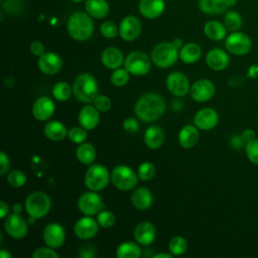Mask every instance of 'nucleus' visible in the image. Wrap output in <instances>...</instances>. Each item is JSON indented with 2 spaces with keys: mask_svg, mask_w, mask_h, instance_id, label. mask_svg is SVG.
Listing matches in <instances>:
<instances>
[{
  "mask_svg": "<svg viewBox=\"0 0 258 258\" xmlns=\"http://www.w3.org/2000/svg\"><path fill=\"white\" fill-rule=\"evenodd\" d=\"M166 103L162 96L156 93H146L142 95L134 106L137 118L145 123H150L159 119L165 112Z\"/></svg>",
  "mask_w": 258,
  "mask_h": 258,
  "instance_id": "1",
  "label": "nucleus"
},
{
  "mask_svg": "<svg viewBox=\"0 0 258 258\" xmlns=\"http://www.w3.org/2000/svg\"><path fill=\"white\" fill-rule=\"evenodd\" d=\"M67 29L72 38L85 41L94 33V21L87 12L76 11L68 19Z\"/></svg>",
  "mask_w": 258,
  "mask_h": 258,
  "instance_id": "2",
  "label": "nucleus"
},
{
  "mask_svg": "<svg viewBox=\"0 0 258 258\" xmlns=\"http://www.w3.org/2000/svg\"><path fill=\"white\" fill-rule=\"evenodd\" d=\"M74 96L83 103H93L99 95L98 83L94 76L89 73L79 75L73 85Z\"/></svg>",
  "mask_w": 258,
  "mask_h": 258,
  "instance_id": "3",
  "label": "nucleus"
},
{
  "mask_svg": "<svg viewBox=\"0 0 258 258\" xmlns=\"http://www.w3.org/2000/svg\"><path fill=\"white\" fill-rule=\"evenodd\" d=\"M177 57H179V51L172 42H160L156 44L151 51V59L153 63L161 69L173 66L176 62Z\"/></svg>",
  "mask_w": 258,
  "mask_h": 258,
  "instance_id": "4",
  "label": "nucleus"
},
{
  "mask_svg": "<svg viewBox=\"0 0 258 258\" xmlns=\"http://www.w3.org/2000/svg\"><path fill=\"white\" fill-rule=\"evenodd\" d=\"M51 201L44 191H33L25 200V210L31 218L39 219L44 217L50 210Z\"/></svg>",
  "mask_w": 258,
  "mask_h": 258,
  "instance_id": "5",
  "label": "nucleus"
},
{
  "mask_svg": "<svg viewBox=\"0 0 258 258\" xmlns=\"http://www.w3.org/2000/svg\"><path fill=\"white\" fill-rule=\"evenodd\" d=\"M111 179L108 168L102 164L93 163L85 174V184L90 190H101L105 188Z\"/></svg>",
  "mask_w": 258,
  "mask_h": 258,
  "instance_id": "6",
  "label": "nucleus"
},
{
  "mask_svg": "<svg viewBox=\"0 0 258 258\" xmlns=\"http://www.w3.org/2000/svg\"><path fill=\"white\" fill-rule=\"evenodd\" d=\"M138 178V174L128 165H117L111 172V181L120 190H129L135 187Z\"/></svg>",
  "mask_w": 258,
  "mask_h": 258,
  "instance_id": "7",
  "label": "nucleus"
},
{
  "mask_svg": "<svg viewBox=\"0 0 258 258\" xmlns=\"http://www.w3.org/2000/svg\"><path fill=\"white\" fill-rule=\"evenodd\" d=\"M151 60L145 52L134 50L125 57L124 67L131 75L144 76L151 70Z\"/></svg>",
  "mask_w": 258,
  "mask_h": 258,
  "instance_id": "8",
  "label": "nucleus"
},
{
  "mask_svg": "<svg viewBox=\"0 0 258 258\" xmlns=\"http://www.w3.org/2000/svg\"><path fill=\"white\" fill-rule=\"evenodd\" d=\"M225 45L230 53L235 55H244L250 51L252 41L244 32L233 31L227 36Z\"/></svg>",
  "mask_w": 258,
  "mask_h": 258,
  "instance_id": "9",
  "label": "nucleus"
},
{
  "mask_svg": "<svg viewBox=\"0 0 258 258\" xmlns=\"http://www.w3.org/2000/svg\"><path fill=\"white\" fill-rule=\"evenodd\" d=\"M78 207L85 216H95L104 209V203L99 194L91 190L81 195L78 200Z\"/></svg>",
  "mask_w": 258,
  "mask_h": 258,
  "instance_id": "10",
  "label": "nucleus"
},
{
  "mask_svg": "<svg viewBox=\"0 0 258 258\" xmlns=\"http://www.w3.org/2000/svg\"><path fill=\"white\" fill-rule=\"evenodd\" d=\"M4 228L6 233L14 239H21L25 237L28 232L27 221L20 216V214L15 213L6 217L4 221Z\"/></svg>",
  "mask_w": 258,
  "mask_h": 258,
  "instance_id": "11",
  "label": "nucleus"
},
{
  "mask_svg": "<svg viewBox=\"0 0 258 258\" xmlns=\"http://www.w3.org/2000/svg\"><path fill=\"white\" fill-rule=\"evenodd\" d=\"M166 88L176 97H183L190 90L189 81L181 72H172L166 77Z\"/></svg>",
  "mask_w": 258,
  "mask_h": 258,
  "instance_id": "12",
  "label": "nucleus"
},
{
  "mask_svg": "<svg viewBox=\"0 0 258 258\" xmlns=\"http://www.w3.org/2000/svg\"><path fill=\"white\" fill-rule=\"evenodd\" d=\"M141 29L140 20L134 15H127L120 22L119 35L125 41H133L139 37Z\"/></svg>",
  "mask_w": 258,
  "mask_h": 258,
  "instance_id": "13",
  "label": "nucleus"
},
{
  "mask_svg": "<svg viewBox=\"0 0 258 258\" xmlns=\"http://www.w3.org/2000/svg\"><path fill=\"white\" fill-rule=\"evenodd\" d=\"M43 241L46 246L56 249L62 246L66 240V231L57 223H50L43 229Z\"/></svg>",
  "mask_w": 258,
  "mask_h": 258,
  "instance_id": "14",
  "label": "nucleus"
},
{
  "mask_svg": "<svg viewBox=\"0 0 258 258\" xmlns=\"http://www.w3.org/2000/svg\"><path fill=\"white\" fill-rule=\"evenodd\" d=\"M216 88L215 85L208 79L198 80L190 87L189 94L190 97L197 102H207L213 98L215 95Z\"/></svg>",
  "mask_w": 258,
  "mask_h": 258,
  "instance_id": "15",
  "label": "nucleus"
},
{
  "mask_svg": "<svg viewBox=\"0 0 258 258\" xmlns=\"http://www.w3.org/2000/svg\"><path fill=\"white\" fill-rule=\"evenodd\" d=\"M99 227L100 226L97 220L92 218V216H85L76 222L74 231L78 238L82 240H88L96 236Z\"/></svg>",
  "mask_w": 258,
  "mask_h": 258,
  "instance_id": "16",
  "label": "nucleus"
},
{
  "mask_svg": "<svg viewBox=\"0 0 258 258\" xmlns=\"http://www.w3.org/2000/svg\"><path fill=\"white\" fill-rule=\"evenodd\" d=\"M37 66H38V69L44 75L51 76V75L57 74L60 71L62 67V59L57 53L48 51L38 56Z\"/></svg>",
  "mask_w": 258,
  "mask_h": 258,
  "instance_id": "17",
  "label": "nucleus"
},
{
  "mask_svg": "<svg viewBox=\"0 0 258 258\" xmlns=\"http://www.w3.org/2000/svg\"><path fill=\"white\" fill-rule=\"evenodd\" d=\"M219 122V114L213 108H203L199 110L194 118L195 125L204 131L211 130L217 126Z\"/></svg>",
  "mask_w": 258,
  "mask_h": 258,
  "instance_id": "18",
  "label": "nucleus"
},
{
  "mask_svg": "<svg viewBox=\"0 0 258 258\" xmlns=\"http://www.w3.org/2000/svg\"><path fill=\"white\" fill-rule=\"evenodd\" d=\"M55 110L53 101L46 97L42 96L35 100L32 105V115L38 121H46L48 120Z\"/></svg>",
  "mask_w": 258,
  "mask_h": 258,
  "instance_id": "19",
  "label": "nucleus"
},
{
  "mask_svg": "<svg viewBox=\"0 0 258 258\" xmlns=\"http://www.w3.org/2000/svg\"><path fill=\"white\" fill-rule=\"evenodd\" d=\"M133 236L139 245L148 246L155 240L156 230L150 222H141L136 225Z\"/></svg>",
  "mask_w": 258,
  "mask_h": 258,
  "instance_id": "20",
  "label": "nucleus"
},
{
  "mask_svg": "<svg viewBox=\"0 0 258 258\" xmlns=\"http://www.w3.org/2000/svg\"><path fill=\"white\" fill-rule=\"evenodd\" d=\"M99 110L92 105L84 106L78 116V121L82 127L87 130H92L96 128L100 121V114Z\"/></svg>",
  "mask_w": 258,
  "mask_h": 258,
  "instance_id": "21",
  "label": "nucleus"
},
{
  "mask_svg": "<svg viewBox=\"0 0 258 258\" xmlns=\"http://www.w3.org/2000/svg\"><path fill=\"white\" fill-rule=\"evenodd\" d=\"M138 9L140 14L147 19H154L159 17L164 9V0H140Z\"/></svg>",
  "mask_w": 258,
  "mask_h": 258,
  "instance_id": "22",
  "label": "nucleus"
},
{
  "mask_svg": "<svg viewBox=\"0 0 258 258\" xmlns=\"http://www.w3.org/2000/svg\"><path fill=\"white\" fill-rule=\"evenodd\" d=\"M206 62L214 71H223L229 66L230 57L224 49L213 48L207 53Z\"/></svg>",
  "mask_w": 258,
  "mask_h": 258,
  "instance_id": "23",
  "label": "nucleus"
},
{
  "mask_svg": "<svg viewBox=\"0 0 258 258\" xmlns=\"http://www.w3.org/2000/svg\"><path fill=\"white\" fill-rule=\"evenodd\" d=\"M124 55L123 52L114 46H108L106 47L101 54V61L104 64V67L116 70L119 69L123 62H124Z\"/></svg>",
  "mask_w": 258,
  "mask_h": 258,
  "instance_id": "24",
  "label": "nucleus"
},
{
  "mask_svg": "<svg viewBox=\"0 0 258 258\" xmlns=\"http://www.w3.org/2000/svg\"><path fill=\"white\" fill-rule=\"evenodd\" d=\"M131 202L137 210L146 211L152 206V192L147 187H137L131 195Z\"/></svg>",
  "mask_w": 258,
  "mask_h": 258,
  "instance_id": "25",
  "label": "nucleus"
},
{
  "mask_svg": "<svg viewBox=\"0 0 258 258\" xmlns=\"http://www.w3.org/2000/svg\"><path fill=\"white\" fill-rule=\"evenodd\" d=\"M199 128L195 125H185L183 126L178 133V142L183 148L194 147L200 138Z\"/></svg>",
  "mask_w": 258,
  "mask_h": 258,
  "instance_id": "26",
  "label": "nucleus"
},
{
  "mask_svg": "<svg viewBox=\"0 0 258 258\" xmlns=\"http://www.w3.org/2000/svg\"><path fill=\"white\" fill-rule=\"evenodd\" d=\"M164 132L161 127L157 125L149 126L144 133V142L147 147L151 149H157L162 146L164 142Z\"/></svg>",
  "mask_w": 258,
  "mask_h": 258,
  "instance_id": "27",
  "label": "nucleus"
},
{
  "mask_svg": "<svg viewBox=\"0 0 258 258\" xmlns=\"http://www.w3.org/2000/svg\"><path fill=\"white\" fill-rule=\"evenodd\" d=\"M85 9L90 16L97 19L105 18L110 11L109 4L106 0H86Z\"/></svg>",
  "mask_w": 258,
  "mask_h": 258,
  "instance_id": "28",
  "label": "nucleus"
},
{
  "mask_svg": "<svg viewBox=\"0 0 258 258\" xmlns=\"http://www.w3.org/2000/svg\"><path fill=\"white\" fill-rule=\"evenodd\" d=\"M68 130L66 126L57 120H51L44 125L45 136L52 141H61L68 136Z\"/></svg>",
  "mask_w": 258,
  "mask_h": 258,
  "instance_id": "29",
  "label": "nucleus"
},
{
  "mask_svg": "<svg viewBox=\"0 0 258 258\" xmlns=\"http://www.w3.org/2000/svg\"><path fill=\"white\" fill-rule=\"evenodd\" d=\"M202 56V48L196 42H187L179 49V58L184 63L197 62Z\"/></svg>",
  "mask_w": 258,
  "mask_h": 258,
  "instance_id": "30",
  "label": "nucleus"
},
{
  "mask_svg": "<svg viewBox=\"0 0 258 258\" xmlns=\"http://www.w3.org/2000/svg\"><path fill=\"white\" fill-rule=\"evenodd\" d=\"M206 36L212 40L219 41L226 37L227 28L224 23L217 20H210L204 26Z\"/></svg>",
  "mask_w": 258,
  "mask_h": 258,
  "instance_id": "31",
  "label": "nucleus"
},
{
  "mask_svg": "<svg viewBox=\"0 0 258 258\" xmlns=\"http://www.w3.org/2000/svg\"><path fill=\"white\" fill-rule=\"evenodd\" d=\"M76 155L78 160L85 164V165H91L94 163L96 159V149L93 146V144L88 143V142H83L79 144L77 150H76Z\"/></svg>",
  "mask_w": 258,
  "mask_h": 258,
  "instance_id": "32",
  "label": "nucleus"
},
{
  "mask_svg": "<svg viewBox=\"0 0 258 258\" xmlns=\"http://www.w3.org/2000/svg\"><path fill=\"white\" fill-rule=\"evenodd\" d=\"M199 7L201 11L206 14H221L228 10L226 0H199Z\"/></svg>",
  "mask_w": 258,
  "mask_h": 258,
  "instance_id": "33",
  "label": "nucleus"
},
{
  "mask_svg": "<svg viewBox=\"0 0 258 258\" xmlns=\"http://www.w3.org/2000/svg\"><path fill=\"white\" fill-rule=\"evenodd\" d=\"M118 258H139L141 256V249L138 243L126 241L120 244L116 250Z\"/></svg>",
  "mask_w": 258,
  "mask_h": 258,
  "instance_id": "34",
  "label": "nucleus"
},
{
  "mask_svg": "<svg viewBox=\"0 0 258 258\" xmlns=\"http://www.w3.org/2000/svg\"><path fill=\"white\" fill-rule=\"evenodd\" d=\"M73 93V88L66 82H58L52 88V96L60 102L69 100Z\"/></svg>",
  "mask_w": 258,
  "mask_h": 258,
  "instance_id": "35",
  "label": "nucleus"
},
{
  "mask_svg": "<svg viewBox=\"0 0 258 258\" xmlns=\"http://www.w3.org/2000/svg\"><path fill=\"white\" fill-rule=\"evenodd\" d=\"M242 17L236 11H227L224 16V24L231 31H238L242 26Z\"/></svg>",
  "mask_w": 258,
  "mask_h": 258,
  "instance_id": "36",
  "label": "nucleus"
},
{
  "mask_svg": "<svg viewBox=\"0 0 258 258\" xmlns=\"http://www.w3.org/2000/svg\"><path fill=\"white\" fill-rule=\"evenodd\" d=\"M168 249L173 256H180L185 253L187 249V242L181 236H174L168 243Z\"/></svg>",
  "mask_w": 258,
  "mask_h": 258,
  "instance_id": "37",
  "label": "nucleus"
},
{
  "mask_svg": "<svg viewBox=\"0 0 258 258\" xmlns=\"http://www.w3.org/2000/svg\"><path fill=\"white\" fill-rule=\"evenodd\" d=\"M137 174H138V177L141 179V180H150L154 177L155 175V166L152 162H149V161H144L142 162L138 169H137Z\"/></svg>",
  "mask_w": 258,
  "mask_h": 258,
  "instance_id": "38",
  "label": "nucleus"
},
{
  "mask_svg": "<svg viewBox=\"0 0 258 258\" xmlns=\"http://www.w3.org/2000/svg\"><path fill=\"white\" fill-rule=\"evenodd\" d=\"M7 182L12 187H15V188L21 187L26 182V175L23 171H21L19 169L11 170L7 175Z\"/></svg>",
  "mask_w": 258,
  "mask_h": 258,
  "instance_id": "39",
  "label": "nucleus"
},
{
  "mask_svg": "<svg viewBox=\"0 0 258 258\" xmlns=\"http://www.w3.org/2000/svg\"><path fill=\"white\" fill-rule=\"evenodd\" d=\"M130 73L126 69H116L111 75V83L116 87H122L129 81Z\"/></svg>",
  "mask_w": 258,
  "mask_h": 258,
  "instance_id": "40",
  "label": "nucleus"
},
{
  "mask_svg": "<svg viewBox=\"0 0 258 258\" xmlns=\"http://www.w3.org/2000/svg\"><path fill=\"white\" fill-rule=\"evenodd\" d=\"M88 137V133H87V129H85L82 126H76L73 127L69 130L68 132V138L76 143V144H81L83 142H85V140Z\"/></svg>",
  "mask_w": 258,
  "mask_h": 258,
  "instance_id": "41",
  "label": "nucleus"
},
{
  "mask_svg": "<svg viewBox=\"0 0 258 258\" xmlns=\"http://www.w3.org/2000/svg\"><path fill=\"white\" fill-rule=\"evenodd\" d=\"M97 222L100 227L108 229L115 224V216L112 212L103 209L97 214Z\"/></svg>",
  "mask_w": 258,
  "mask_h": 258,
  "instance_id": "42",
  "label": "nucleus"
},
{
  "mask_svg": "<svg viewBox=\"0 0 258 258\" xmlns=\"http://www.w3.org/2000/svg\"><path fill=\"white\" fill-rule=\"evenodd\" d=\"M100 32L106 38H114L119 34V27L112 21H104L100 26Z\"/></svg>",
  "mask_w": 258,
  "mask_h": 258,
  "instance_id": "43",
  "label": "nucleus"
},
{
  "mask_svg": "<svg viewBox=\"0 0 258 258\" xmlns=\"http://www.w3.org/2000/svg\"><path fill=\"white\" fill-rule=\"evenodd\" d=\"M247 158L254 164L258 165V139L254 138L253 140L246 143L245 146Z\"/></svg>",
  "mask_w": 258,
  "mask_h": 258,
  "instance_id": "44",
  "label": "nucleus"
},
{
  "mask_svg": "<svg viewBox=\"0 0 258 258\" xmlns=\"http://www.w3.org/2000/svg\"><path fill=\"white\" fill-rule=\"evenodd\" d=\"M33 258H58L59 254L56 253V251L53 250V248L50 247H39L37 248L33 254Z\"/></svg>",
  "mask_w": 258,
  "mask_h": 258,
  "instance_id": "45",
  "label": "nucleus"
},
{
  "mask_svg": "<svg viewBox=\"0 0 258 258\" xmlns=\"http://www.w3.org/2000/svg\"><path fill=\"white\" fill-rule=\"evenodd\" d=\"M93 104L100 112H107L111 108V100L105 95H98Z\"/></svg>",
  "mask_w": 258,
  "mask_h": 258,
  "instance_id": "46",
  "label": "nucleus"
},
{
  "mask_svg": "<svg viewBox=\"0 0 258 258\" xmlns=\"http://www.w3.org/2000/svg\"><path fill=\"white\" fill-rule=\"evenodd\" d=\"M4 9L12 14H16L20 12L23 8L22 0H5L3 2Z\"/></svg>",
  "mask_w": 258,
  "mask_h": 258,
  "instance_id": "47",
  "label": "nucleus"
},
{
  "mask_svg": "<svg viewBox=\"0 0 258 258\" xmlns=\"http://www.w3.org/2000/svg\"><path fill=\"white\" fill-rule=\"evenodd\" d=\"M123 128H124V130H125L126 132L133 134V133H135V132L138 131V129H139V123H138L137 119L129 117V118H126V119L124 120V122H123Z\"/></svg>",
  "mask_w": 258,
  "mask_h": 258,
  "instance_id": "48",
  "label": "nucleus"
},
{
  "mask_svg": "<svg viewBox=\"0 0 258 258\" xmlns=\"http://www.w3.org/2000/svg\"><path fill=\"white\" fill-rule=\"evenodd\" d=\"M10 168L9 157L4 151L0 152V174L5 175Z\"/></svg>",
  "mask_w": 258,
  "mask_h": 258,
  "instance_id": "49",
  "label": "nucleus"
},
{
  "mask_svg": "<svg viewBox=\"0 0 258 258\" xmlns=\"http://www.w3.org/2000/svg\"><path fill=\"white\" fill-rule=\"evenodd\" d=\"M30 52L36 56H40L41 54L44 53V45L40 41H33L30 43Z\"/></svg>",
  "mask_w": 258,
  "mask_h": 258,
  "instance_id": "50",
  "label": "nucleus"
},
{
  "mask_svg": "<svg viewBox=\"0 0 258 258\" xmlns=\"http://www.w3.org/2000/svg\"><path fill=\"white\" fill-rule=\"evenodd\" d=\"M242 137L244 140H246L247 142L253 140L255 138V133L251 130V129H246L243 134H242Z\"/></svg>",
  "mask_w": 258,
  "mask_h": 258,
  "instance_id": "51",
  "label": "nucleus"
},
{
  "mask_svg": "<svg viewBox=\"0 0 258 258\" xmlns=\"http://www.w3.org/2000/svg\"><path fill=\"white\" fill-rule=\"evenodd\" d=\"M10 211V208H9V205L6 204L4 201L1 202V209H0V215H1V218H5L8 213Z\"/></svg>",
  "mask_w": 258,
  "mask_h": 258,
  "instance_id": "52",
  "label": "nucleus"
},
{
  "mask_svg": "<svg viewBox=\"0 0 258 258\" xmlns=\"http://www.w3.org/2000/svg\"><path fill=\"white\" fill-rule=\"evenodd\" d=\"M22 210H23L22 205L19 204V203L14 204L13 207H12V211H13V213H15V214H20V213L22 212Z\"/></svg>",
  "mask_w": 258,
  "mask_h": 258,
  "instance_id": "53",
  "label": "nucleus"
},
{
  "mask_svg": "<svg viewBox=\"0 0 258 258\" xmlns=\"http://www.w3.org/2000/svg\"><path fill=\"white\" fill-rule=\"evenodd\" d=\"M172 43H173V45H174L177 49H180V48L183 46V41H182L181 38H175V39H173Z\"/></svg>",
  "mask_w": 258,
  "mask_h": 258,
  "instance_id": "54",
  "label": "nucleus"
},
{
  "mask_svg": "<svg viewBox=\"0 0 258 258\" xmlns=\"http://www.w3.org/2000/svg\"><path fill=\"white\" fill-rule=\"evenodd\" d=\"M173 255L171 253H158L153 255V258H172Z\"/></svg>",
  "mask_w": 258,
  "mask_h": 258,
  "instance_id": "55",
  "label": "nucleus"
},
{
  "mask_svg": "<svg viewBox=\"0 0 258 258\" xmlns=\"http://www.w3.org/2000/svg\"><path fill=\"white\" fill-rule=\"evenodd\" d=\"M0 257H1V258H12V255H11L9 252H7L6 250L2 249V250L0 251Z\"/></svg>",
  "mask_w": 258,
  "mask_h": 258,
  "instance_id": "56",
  "label": "nucleus"
},
{
  "mask_svg": "<svg viewBox=\"0 0 258 258\" xmlns=\"http://www.w3.org/2000/svg\"><path fill=\"white\" fill-rule=\"evenodd\" d=\"M237 2H238V0H226V3L228 5V7L235 6L237 4Z\"/></svg>",
  "mask_w": 258,
  "mask_h": 258,
  "instance_id": "57",
  "label": "nucleus"
},
{
  "mask_svg": "<svg viewBox=\"0 0 258 258\" xmlns=\"http://www.w3.org/2000/svg\"><path fill=\"white\" fill-rule=\"evenodd\" d=\"M73 2H82V1H84V0H72Z\"/></svg>",
  "mask_w": 258,
  "mask_h": 258,
  "instance_id": "58",
  "label": "nucleus"
}]
</instances>
